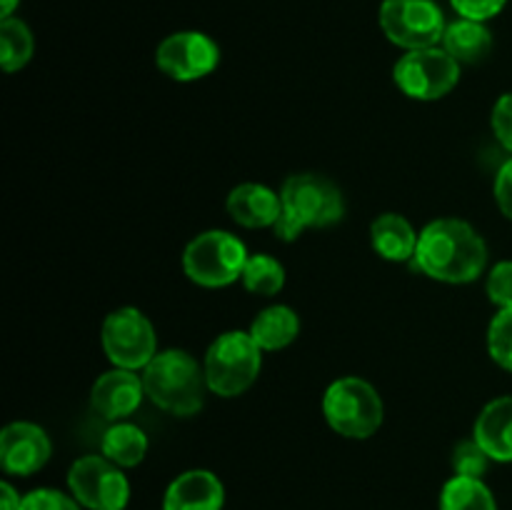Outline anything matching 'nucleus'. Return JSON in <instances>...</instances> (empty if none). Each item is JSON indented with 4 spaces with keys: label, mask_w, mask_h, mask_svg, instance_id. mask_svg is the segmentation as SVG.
Listing matches in <instances>:
<instances>
[{
    "label": "nucleus",
    "mask_w": 512,
    "mask_h": 510,
    "mask_svg": "<svg viewBox=\"0 0 512 510\" xmlns=\"http://www.w3.org/2000/svg\"><path fill=\"white\" fill-rule=\"evenodd\" d=\"M413 265L440 283H473L488 265V245L465 220L440 218L420 230Z\"/></svg>",
    "instance_id": "1"
},
{
    "label": "nucleus",
    "mask_w": 512,
    "mask_h": 510,
    "mask_svg": "<svg viewBox=\"0 0 512 510\" xmlns=\"http://www.w3.org/2000/svg\"><path fill=\"white\" fill-rule=\"evenodd\" d=\"M280 218L275 223V235L285 243L308 228H328L343 220L345 200L338 185L320 173H298L290 175L280 190Z\"/></svg>",
    "instance_id": "2"
},
{
    "label": "nucleus",
    "mask_w": 512,
    "mask_h": 510,
    "mask_svg": "<svg viewBox=\"0 0 512 510\" xmlns=\"http://www.w3.org/2000/svg\"><path fill=\"white\" fill-rule=\"evenodd\" d=\"M145 395L165 413L190 418L203 408L205 370H200L198 360L178 348L163 350L143 368Z\"/></svg>",
    "instance_id": "3"
},
{
    "label": "nucleus",
    "mask_w": 512,
    "mask_h": 510,
    "mask_svg": "<svg viewBox=\"0 0 512 510\" xmlns=\"http://www.w3.org/2000/svg\"><path fill=\"white\" fill-rule=\"evenodd\" d=\"M263 350L258 348L250 333L228 330L210 343L205 353V380L210 393L220 398L243 395L258 380L263 368Z\"/></svg>",
    "instance_id": "4"
},
{
    "label": "nucleus",
    "mask_w": 512,
    "mask_h": 510,
    "mask_svg": "<svg viewBox=\"0 0 512 510\" xmlns=\"http://www.w3.org/2000/svg\"><path fill=\"white\" fill-rule=\"evenodd\" d=\"M323 413L330 428L343 438L365 440L383 425L385 408L378 390L363 378H340L325 390Z\"/></svg>",
    "instance_id": "5"
},
{
    "label": "nucleus",
    "mask_w": 512,
    "mask_h": 510,
    "mask_svg": "<svg viewBox=\"0 0 512 510\" xmlns=\"http://www.w3.org/2000/svg\"><path fill=\"white\" fill-rule=\"evenodd\" d=\"M248 250L225 230H205L195 235L183 253V270L193 283L203 288H225L243 278Z\"/></svg>",
    "instance_id": "6"
},
{
    "label": "nucleus",
    "mask_w": 512,
    "mask_h": 510,
    "mask_svg": "<svg viewBox=\"0 0 512 510\" xmlns=\"http://www.w3.org/2000/svg\"><path fill=\"white\" fill-rule=\"evenodd\" d=\"M378 20L385 38L405 53L440 45L448 28L435 0H383Z\"/></svg>",
    "instance_id": "7"
},
{
    "label": "nucleus",
    "mask_w": 512,
    "mask_h": 510,
    "mask_svg": "<svg viewBox=\"0 0 512 510\" xmlns=\"http://www.w3.org/2000/svg\"><path fill=\"white\" fill-rule=\"evenodd\" d=\"M393 80L408 98L413 100H440L458 85L460 63L443 48L408 50L395 63Z\"/></svg>",
    "instance_id": "8"
},
{
    "label": "nucleus",
    "mask_w": 512,
    "mask_h": 510,
    "mask_svg": "<svg viewBox=\"0 0 512 510\" xmlns=\"http://www.w3.org/2000/svg\"><path fill=\"white\" fill-rule=\"evenodd\" d=\"M103 350L115 368L140 370L158 355L155 328L138 308H118L100 330Z\"/></svg>",
    "instance_id": "9"
},
{
    "label": "nucleus",
    "mask_w": 512,
    "mask_h": 510,
    "mask_svg": "<svg viewBox=\"0 0 512 510\" xmlns=\"http://www.w3.org/2000/svg\"><path fill=\"white\" fill-rule=\"evenodd\" d=\"M68 488L73 498L88 510H125L130 483L123 468L105 455H85L70 465Z\"/></svg>",
    "instance_id": "10"
},
{
    "label": "nucleus",
    "mask_w": 512,
    "mask_h": 510,
    "mask_svg": "<svg viewBox=\"0 0 512 510\" xmlns=\"http://www.w3.org/2000/svg\"><path fill=\"white\" fill-rule=\"evenodd\" d=\"M155 63L168 78L190 83L213 73L220 63V48L213 38L198 30L168 35L155 50Z\"/></svg>",
    "instance_id": "11"
},
{
    "label": "nucleus",
    "mask_w": 512,
    "mask_h": 510,
    "mask_svg": "<svg viewBox=\"0 0 512 510\" xmlns=\"http://www.w3.org/2000/svg\"><path fill=\"white\" fill-rule=\"evenodd\" d=\"M50 453H53V445L40 425L15 420V423L5 425L0 433V463H3L5 473L28 478L45 468Z\"/></svg>",
    "instance_id": "12"
},
{
    "label": "nucleus",
    "mask_w": 512,
    "mask_h": 510,
    "mask_svg": "<svg viewBox=\"0 0 512 510\" xmlns=\"http://www.w3.org/2000/svg\"><path fill=\"white\" fill-rule=\"evenodd\" d=\"M145 398L143 375L135 370L113 368L95 380L90 390V405L105 420H123L140 408Z\"/></svg>",
    "instance_id": "13"
},
{
    "label": "nucleus",
    "mask_w": 512,
    "mask_h": 510,
    "mask_svg": "<svg viewBox=\"0 0 512 510\" xmlns=\"http://www.w3.org/2000/svg\"><path fill=\"white\" fill-rule=\"evenodd\" d=\"M225 488L210 470H185L168 485L163 510H223Z\"/></svg>",
    "instance_id": "14"
},
{
    "label": "nucleus",
    "mask_w": 512,
    "mask_h": 510,
    "mask_svg": "<svg viewBox=\"0 0 512 510\" xmlns=\"http://www.w3.org/2000/svg\"><path fill=\"white\" fill-rule=\"evenodd\" d=\"M228 213L243 228H275L280 218V195L260 183H240L228 195Z\"/></svg>",
    "instance_id": "15"
},
{
    "label": "nucleus",
    "mask_w": 512,
    "mask_h": 510,
    "mask_svg": "<svg viewBox=\"0 0 512 510\" xmlns=\"http://www.w3.org/2000/svg\"><path fill=\"white\" fill-rule=\"evenodd\" d=\"M473 438L498 463H512V395L495 398L480 410Z\"/></svg>",
    "instance_id": "16"
},
{
    "label": "nucleus",
    "mask_w": 512,
    "mask_h": 510,
    "mask_svg": "<svg viewBox=\"0 0 512 510\" xmlns=\"http://www.w3.org/2000/svg\"><path fill=\"white\" fill-rule=\"evenodd\" d=\"M420 233L410 225L408 218L398 213H383L370 225V243L380 258L390 263H408L415 258Z\"/></svg>",
    "instance_id": "17"
},
{
    "label": "nucleus",
    "mask_w": 512,
    "mask_h": 510,
    "mask_svg": "<svg viewBox=\"0 0 512 510\" xmlns=\"http://www.w3.org/2000/svg\"><path fill=\"white\" fill-rule=\"evenodd\" d=\"M440 45H443L460 65H475L483 63L490 55V50H493V33H490L488 25L480 23V20L458 18L453 20V23H448Z\"/></svg>",
    "instance_id": "18"
},
{
    "label": "nucleus",
    "mask_w": 512,
    "mask_h": 510,
    "mask_svg": "<svg viewBox=\"0 0 512 510\" xmlns=\"http://www.w3.org/2000/svg\"><path fill=\"white\" fill-rule=\"evenodd\" d=\"M248 333L260 350H283L298 338L300 318L288 305H270L255 315Z\"/></svg>",
    "instance_id": "19"
},
{
    "label": "nucleus",
    "mask_w": 512,
    "mask_h": 510,
    "mask_svg": "<svg viewBox=\"0 0 512 510\" xmlns=\"http://www.w3.org/2000/svg\"><path fill=\"white\" fill-rule=\"evenodd\" d=\"M100 450L110 463L120 465V468H135L143 463L145 453H148V435L138 425L118 420L103 433Z\"/></svg>",
    "instance_id": "20"
},
{
    "label": "nucleus",
    "mask_w": 512,
    "mask_h": 510,
    "mask_svg": "<svg viewBox=\"0 0 512 510\" xmlns=\"http://www.w3.org/2000/svg\"><path fill=\"white\" fill-rule=\"evenodd\" d=\"M440 510H498V503L480 478L453 475L440 493Z\"/></svg>",
    "instance_id": "21"
},
{
    "label": "nucleus",
    "mask_w": 512,
    "mask_h": 510,
    "mask_svg": "<svg viewBox=\"0 0 512 510\" xmlns=\"http://www.w3.org/2000/svg\"><path fill=\"white\" fill-rule=\"evenodd\" d=\"M33 58V33L20 18H5L0 23V65L5 73L25 68Z\"/></svg>",
    "instance_id": "22"
},
{
    "label": "nucleus",
    "mask_w": 512,
    "mask_h": 510,
    "mask_svg": "<svg viewBox=\"0 0 512 510\" xmlns=\"http://www.w3.org/2000/svg\"><path fill=\"white\" fill-rule=\"evenodd\" d=\"M243 285L245 290L255 295H275L283 290L285 285V268L280 265V260H275L273 255H250L248 263L243 268Z\"/></svg>",
    "instance_id": "23"
},
{
    "label": "nucleus",
    "mask_w": 512,
    "mask_h": 510,
    "mask_svg": "<svg viewBox=\"0 0 512 510\" xmlns=\"http://www.w3.org/2000/svg\"><path fill=\"white\" fill-rule=\"evenodd\" d=\"M488 353L503 370L512 373V308L498 310L488 328Z\"/></svg>",
    "instance_id": "24"
},
{
    "label": "nucleus",
    "mask_w": 512,
    "mask_h": 510,
    "mask_svg": "<svg viewBox=\"0 0 512 510\" xmlns=\"http://www.w3.org/2000/svg\"><path fill=\"white\" fill-rule=\"evenodd\" d=\"M490 455L480 448L478 440H460L453 450V470L460 478H480L488 473Z\"/></svg>",
    "instance_id": "25"
},
{
    "label": "nucleus",
    "mask_w": 512,
    "mask_h": 510,
    "mask_svg": "<svg viewBox=\"0 0 512 510\" xmlns=\"http://www.w3.org/2000/svg\"><path fill=\"white\" fill-rule=\"evenodd\" d=\"M485 290H488L490 303L498 305V310L512 308V260H503L490 270Z\"/></svg>",
    "instance_id": "26"
},
{
    "label": "nucleus",
    "mask_w": 512,
    "mask_h": 510,
    "mask_svg": "<svg viewBox=\"0 0 512 510\" xmlns=\"http://www.w3.org/2000/svg\"><path fill=\"white\" fill-rule=\"evenodd\" d=\"M20 510H80V503L75 498H70V495L60 493V490L38 488L23 495Z\"/></svg>",
    "instance_id": "27"
},
{
    "label": "nucleus",
    "mask_w": 512,
    "mask_h": 510,
    "mask_svg": "<svg viewBox=\"0 0 512 510\" xmlns=\"http://www.w3.org/2000/svg\"><path fill=\"white\" fill-rule=\"evenodd\" d=\"M505 3L508 0H450V5H453V10L460 18L480 20V23H488L490 18L500 15Z\"/></svg>",
    "instance_id": "28"
},
{
    "label": "nucleus",
    "mask_w": 512,
    "mask_h": 510,
    "mask_svg": "<svg viewBox=\"0 0 512 510\" xmlns=\"http://www.w3.org/2000/svg\"><path fill=\"white\" fill-rule=\"evenodd\" d=\"M493 133L505 150L512 153V93H505L493 108Z\"/></svg>",
    "instance_id": "29"
},
{
    "label": "nucleus",
    "mask_w": 512,
    "mask_h": 510,
    "mask_svg": "<svg viewBox=\"0 0 512 510\" xmlns=\"http://www.w3.org/2000/svg\"><path fill=\"white\" fill-rule=\"evenodd\" d=\"M495 203L505 218L512 220V158L505 160L495 175Z\"/></svg>",
    "instance_id": "30"
},
{
    "label": "nucleus",
    "mask_w": 512,
    "mask_h": 510,
    "mask_svg": "<svg viewBox=\"0 0 512 510\" xmlns=\"http://www.w3.org/2000/svg\"><path fill=\"white\" fill-rule=\"evenodd\" d=\"M23 498L10 483H0V510H20Z\"/></svg>",
    "instance_id": "31"
},
{
    "label": "nucleus",
    "mask_w": 512,
    "mask_h": 510,
    "mask_svg": "<svg viewBox=\"0 0 512 510\" xmlns=\"http://www.w3.org/2000/svg\"><path fill=\"white\" fill-rule=\"evenodd\" d=\"M20 0H0V18H13L15 8H18Z\"/></svg>",
    "instance_id": "32"
}]
</instances>
